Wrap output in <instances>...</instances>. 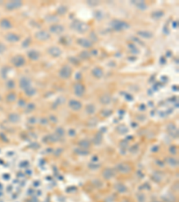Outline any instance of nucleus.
<instances>
[{"label":"nucleus","instance_id":"nucleus-34","mask_svg":"<svg viewBox=\"0 0 179 202\" xmlns=\"http://www.w3.org/2000/svg\"><path fill=\"white\" fill-rule=\"evenodd\" d=\"M31 41H32V39H31V37H28L23 42V44H22V46H23V48H27L28 46H30V44H31Z\"/></svg>","mask_w":179,"mask_h":202},{"label":"nucleus","instance_id":"nucleus-29","mask_svg":"<svg viewBox=\"0 0 179 202\" xmlns=\"http://www.w3.org/2000/svg\"><path fill=\"white\" fill-rule=\"evenodd\" d=\"M86 111L89 114H93L94 112H95V106H94L93 104H89L87 105L86 107Z\"/></svg>","mask_w":179,"mask_h":202},{"label":"nucleus","instance_id":"nucleus-24","mask_svg":"<svg viewBox=\"0 0 179 202\" xmlns=\"http://www.w3.org/2000/svg\"><path fill=\"white\" fill-rule=\"evenodd\" d=\"M166 161L172 167H176V166H177V164H178V162H177V160L176 158L168 157V158H166Z\"/></svg>","mask_w":179,"mask_h":202},{"label":"nucleus","instance_id":"nucleus-5","mask_svg":"<svg viewBox=\"0 0 179 202\" xmlns=\"http://www.w3.org/2000/svg\"><path fill=\"white\" fill-rule=\"evenodd\" d=\"M11 63L15 68H22L25 65V59L22 55H16V56L13 57L11 59Z\"/></svg>","mask_w":179,"mask_h":202},{"label":"nucleus","instance_id":"nucleus-40","mask_svg":"<svg viewBox=\"0 0 179 202\" xmlns=\"http://www.w3.org/2000/svg\"><path fill=\"white\" fill-rule=\"evenodd\" d=\"M169 151H170V153L172 154H176V146H171L170 148H169Z\"/></svg>","mask_w":179,"mask_h":202},{"label":"nucleus","instance_id":"nucleus-15","mask_svg":"<svg viewBox=\"0 0 179 202\" xmlns=\"http://www.w3.org/2000/svg\"><path fill=\"white\" fill-rule=\"evenodd\" d=\"M28 57H29V59L32 61H37L40 58V54L36 50H31L28 51Z\"/></svg>","mask_w":179,"mask_h":202},{"label":"nucleus","instance_id":"nucleus-23","mask_svg":"<svg viewBox=\"0 0 179 202\" xmlns=\"http://www.w3.org/2000/svg\"><path fill=\"white\" fill-rule=\"evenodd\" d=\"M8 119L11 122L15 123V122H18L19 121H20V116L16 113H11V114H9Z\"/></svg>","mask_w":179,"mask_h":202},{"label":"nucleus","instance_id":"nucleus-12","mask_svg":"<svg viewBox=\"0 0 179 202\" xmlns=\"http://www.w3.org/2000/svg\"><path fill=\"white\" fill-rule=\"evenodd\" d=\"M77 43L81 46L82 48H85V49H89L92 47V41L91 40L85 39V38H80L77 40Z\"/></svg>","mask_w":179,"mask_h":202},{"label":"nucleus","instance_id":"nucleus-22","mask_svg":"<svg viewBox=\"0 0 179 202\" xmlns=\"http://www.w3.org/2000/svg\"><path fill=\"white\" fill-rule=\"evenodd\" d=\"M24 93H25V94H26L27 96L32 97V96H33V95L36 94L37 90L35 89V87H33V86L32 85V86H30L29 88L25 89V90H24Z\"/></svg>","mask_w":179,"mask_h":202},{"label":"nucleus","instance_id":"nucleus-10","mask_svg":"<svg viewBox=\"0 0 179 202\" xmlns=\"http://www.w3.org/2000/svg\"><path fill=\"white\" fill-rule=\"evenodd\" d=\"M64 31V27L58 23H54L49 27V32L54 34H60Z\"/></svg>","mask_w":179,"mask_h":202},{"label":"nucleus","instance_id":"nucleus-26","mask_svg":"<svg viewBox=\"0 0 179 202\" xmlns=\"http://www.w3.org/2000/svg\"><path fill=\"white\" fill-rule=\"evenodd\" d=\"M163 15H164V12H163V11H160V10L155 11V12L152 13V17L155 18V19H158V18H161Z\"/></svg>","mask_w":179,"mask_h":202},{"label":"nucleus","instance_id":"nucleus-4","mask_svg":"<svg viewBox=\"0 0 179 202\" xmlns=\"http://www.w3.org/2000/svg\"><path fill=\"white\" fill-rule=\"evenodd\" d=\"M23 6V2L20 1V0H14V1H8L7 3H5V7L6 10L8 11H13V10H16V9H19Z\"/></svg>","mask_w":179,"mask_h":202},{"label":"nucleus","instance_id":"nucleus-18","mask_svg":"<svg viewBox=\"0 0 179 202\" xmlns=\"http://www.w3.org/2000/svg\"><path fill=\"white\" fill-rule=\"evenodd\" d=\"M91 74L96 78H101L103 77V75H104V72H103V69L101 68L96 67L91 70Z\"/></svg>","mask_w":179,"mask_h":202},{"label":"nucleus","instance_id":"nucleus-37","mask_svg":"<svg viewBox=\"0 0 179 202\" xmlns=\"http://www.w3.org/2000/svg\"><path fill=\"white\" fill-rule=\"evenodd\" d=\"M46 18H50V20H49V22H50V23H55V22H58V17H55V16H53V15H49L48 17H46Z\"/></svg>","mask_w":179,"mask_h":202},{"label":"nucleus","instance_id":"nucleus-21","mask_svg":"<svg viewBox=\"0 0 179 202\" xmlns=\"http://www.w3.org/2000/svg\"><path fill=\"white\" fill-rule=\"evenodd\" d=\"M99 101H100V103H103V104H108L110 103L111 102V97L109 94H102L99 98Z\"/></svg>","mask_w":179,"mask_h":202},{"label":"nucleus","instance_id":"nucleus-43","mask_svg":"<svg viewBox=\"0 0 179 202\" xmlns=\"http://www.w3.org/2000/svg\"><path fill=\"white\" fill-rule=\"evenodd\" d=\"M91 53H93L94 55H96V54H98V50H92Z\"/></svg>","mask_w":179,"mask_h":202},{"label":"nucleus","instance_id":"nucleus-44","mask_svg":"<svg viewBox=\"0 0 179 202\" xmlns=\"http://www.w3.org/2000/svg\"><path fill=\"white\" fill-rule=\"evenodd\" d=\"M1 99H2V98H1V96H0V101H1Z\"/></svg>","mask_w":179,"mask_h":202},{"label":"nucleus","instance_id":"nucleus-35","mask_svg":"<svg viewBox=\"0 0 179 202\" xmlns=\"http://www.w3.org/2000/svg\"><path fill=\"white\" fill-rule=\"evenodd\" d=\"M5 51H6V46L2 42H0V54H3Z\"/></svg>","mask_w":179,"mask_h":202},{"label":"nucleus","instance_id":"nucleus-30","mask_svg":"<svg viewBox=\"0 0 179 202\" xmlns=\"http://www.w3.org/2000/svg\"><path fill=\"white\" fill-rule=\"evenodd\" d=\"M67 12V6H59L58 8V13L59 14H61V15L64 14Z\"/></svg>","mask_w":179,"mask_h":202},{"label":"nucleus","instance_id":"nucleus-38","mask_svg":"<svg viewBox=\"0 0 179 202\" xmlns=\"http://www.w3.org/2000/svg\"><path fill=\"white\" fill-rule=\"evenodd\" d=\"M56 133H58V134L59 135V137H63L64 134V131L63 128H56Z\"/></svg>","mask_w":179,"mask_h":202},{"label":"nucleus","instance_id":"nucleus-25","mask_svg":"<svg viewBox=\"0 0 179 202\" xmlns=\"http://www.w3.org/2000/svg\"><path fill=\"white\" fill-rule=\"evenodd\" d=\"M79 145L81 146V148H90L91 143H90V141L87 140V139H83V140L80 141Z\"/></svg>","mask_w":179,"mask_h":202},{"label":"nucleus","instance_id":"nucleus-16","mask_svg":"<svg viewBox=\"0 0 179 202\" xmlns=\"http://www.w3.org/2000/svg\"><path fill=\"white\" fill-rule=\"evenodd\" d=\"M137 35L139 36V37L143 38V39H152V38L153 37V33H152V32L145 31V30L137 32Z\"/></svg>","mask_w":179,"mask_h":202},{"label":"nucleus","instance_id":"nucleus-17","mask_svg":"<svg viewBox=\"0 0 179 202\" xmlns=\"http://www.w3.org/2000/svg\"><path fill=\"white\" fill-rule=\"evenodd\" d=\"M0 27L4 30H9L13 27V24H12L10 20L5 18V19H2L1 21H0Z\"/></svg>","mask_w":179,"mask_h":202},{"label":"nucleus","instance_id":"nucleus-36","mask_svg":"<svg viewBox=\"0 0 179 202\" xmlns=\"http://www.w3.org/2000/svg\"><path fill=\"white\" fill-rule=\"evenodd\" d=\"M27 112H32V111H33V110L35 109V104L34 103H29L27 105Z\"/></svg>","mask_w":179,"mask_h":202},{"label":"nucleus","instance_id":"nucleus-7","mask_svg":"<svg viewBox=\"0 0 179 202\" xmlns=\"http://www.w3.org/2000/svg\"><path fill=\"white\" fill-rule=\"evenodd\" d=\"M35 38L41 41H48L50 39V33L47 31H39L35 33Z\"/></svg>","mask_w":179,"mask_h":202},{"label":"nucleus","instance_id":"nucleus-28","mask_svg":"<svg viewBox=\"0 0 179 202\" xmlns=\"http://www.w3.org/2000/svg\"><path fill=\"white\" fill-rule=\"evenodd\" d=\"M117 131L120 134H125V133H126L128 131V128L124 125H120L119 127H117Z\"/></svg>","mask_w":179,"mask_h":202},{"label":"nucleus","instance_id":"nucleus-2","mask_svg":"<svg viewBox=\"0 0 179 202\" xmlns=\"http://www.w3.org/2000/svg\"><path fill=\"white\" fill-rule=\"evenodd\" d=\"M71 28L79 33H84L89 30V25L86 23L80 21H73L71 23Z\"/></svg>","mask_w":179,"mask_h":202},{"label":"nucleus","instance_id":"nucleus-32","mask_svg":"<svg viewBox=\"0 0 179 202\" xmlns=\"http://www.w3.org/2000/svg\"><path fill=\"white\" fill-rule=\"evenodd\" d=\"M6 86L7 88L9 89H14L15 87V83L14 80H8L7 83H6Z\"/></svg>","mask_w":179,"mask_h":202},{"label":"nucleus","instance_id":"nucleus-19","mask_svg":"<svg viewBox=\"0 0 179 202\" xmlns=\"http://www.w3.org/2000/svg\"><path fill=\"white\" fill-rule=\"evenodd\" d=\"M103 177H104L105 179L108 180V179H111L115 176V172L113 171L112 169H109V168H107L105 169L104 171H103V173H102Z\"/></svg>","mask_w":179,"mask_h":202},{"label":"nucleus","instance_id":"nucleus-13","mask_svg":"<svg viewBox=\"0 0 179 202\" xmlns=\"http://www.w3.org/2000/svg\"><path fill=\"white\" fill-rule=\"evenodd\" d=\"M69 107L73 110V111H80L82 109V103L77 100H70L68 103Z\"/></svg>","mask_w":179,"mask_h":202},{"label":"nucleus","instance_id":"nucleus-11","mask_svg":"<svg viewBox=\"0 0 179 202\" xmlns=\"http://www.w3.org/2000/svg\"><path fill=\"white\" fill-rule=\"evenodd\" d=\"M5 41H7L8 42H11V43H14V42H18L19 41H20V36H19L18 34L16 33H14V32H8L5 35Z\"/></svg>","mask_w":179,"mask_h":202},{"label":"nucleus","instance_id":"nucleus-31","mask_svg":"<svg viewBox=\"0 0 179 202\" xmlns=\"http://www.w3.org/2000/svg\"><path fill=\"white\" fill-rule=\"evenodd\" d=\"M80 57L83 59H88L91 57V53L89 51H82L80 54Z\"/></svg>","mask_w":179,"mask_h":202},{"label":"nucleus","instance_id":"nucleus-1","mask_svg":"<svg viewBox=\"0 0 179 202\" xmlns=\"http://www.w3.org/2000/svg\"><path fill=\"white\" fill-rule=\"evenodd\" d=\"M110 26L115 31H125V30H128L130 28V24L127 22L122 21V20H117V19L112 20L110 22Z\"/></svg>","mask_w":179,"mask_h":202},{"label":"nucleus","instance_id":"nucleus-6","mask_svg":"<svg viewBox=\"0 0 179 202\" xmlns=\"http://www.w3.org/2000/svg\"><path fill=\"white\" fill-rule=\"evenodd\" d=\"M73 92H74V94L77 97H82L84 93H85V87H84V85L81 84V83H76V84L73 85Z\"/></svg>","mask_w":179,"mask_h":202},{"label":"nucleus","instance_id":"nucleus-27","mask_svg":"<svg viewBox=\"0 0 179 202\" xmlns=\"http://www.w3.org/2000/svg\"><path fill=\"white\" fill-rule=\"evenodd\" d=\"M16 99V95L14 93H10V94H8L7 96H6V100H7V102L9 103H12V102H14Z\"/></svg>","mask_w":179,"mask_h":202},{"label":"nucleus","instance_id":"nucleus-9","mask_svg":"<svg viewBox=\"0 0 179 202\" xmlns=\"http://www.w3.org/2000/svg\"><path fill=\"white\" fill-rule=\"evenodd\" d=\"M19 86H20L21 89H23V91L27 88H29L30 86H32V81L30 78H28L26 77H23L20 81H19Z\"/></svg>","mask_w":179,"mask_h":202},{"label":"nucleus","instance_id":"nucleus-33","mask_svg":"<svg viewBox=\"0 0 179 202\" xmlns=\"http://www.w3.org/2000/svg\"><path fill=\"white\" fill-rule=\"evenodd\" d=\"M116 189H117L118 191H120V192H125V191H126V187L125 185H123V184H121V183H119V184H117V185L116 186Z\"/></svg>","mask_w":179,"mask_h":202},{"label":"nucleus","instance_id":"nucleus-8","mask_svg":"<svg viewBox=\"0 0 179 202\" xmlns=\"http://www.w3.org/2000/svg\"><path fill=\"white\" fill-rule=\"evenodd\" d=\"M48 53L53 58H58L62 55V50L58 46H51L48 49Z\"/></svg>","mask_w":179,"mask_h":202},{"label":"nucleus","instance_id":"nucleus-41","mask_svg":"<svg viewBox=\"0 0 179 202\" xmlns=\"http://www.w3.org/2000/svg\"><path fill=\"white\" fill-rule=\"evenodd\" d=\"M89 4H90V5H91V6H93V5L97 6V5L99 4V2H96V1H95V2H93V1H90V2H89Z\"/></svg>","mask_w":179,"mask_h":202},{"label":"nucleus","instance_id":"nucleus-3","mask_svg":"<svg viewBox=\"0 0 179 202\" xmlns=\"http://www.w3.org/2000/svg\"><path fill=\"white\" fill-rule=\"evenodd\" d=\"M72 72H73V70H72V68H71L70 66H68V65H64V66L60 68V70H59V72H58V75H59V77H60L61 78H63V79H67V78H69V77H71Z\"/></svg>","mask_w":179,"mask_h":202},{"label":"nucleus","instance_id":"nucleus-39","mask_svg":"<svg viewBox=\"0 0 179 202\" xmlns=\"http://www.w3.org/2000/svg\"><path fill=\"white\" fill-rule=\"evenodd\" d=\"M90 37L93 41H98V38H96L97 36L95 35V32H91V33L90 34Z\"/></svg>","mask_w":179,"mask_h":202},{"label":"nucleus","instance_id":"nucleus-14","mask_svg":"<svg viewBox=\"0 0 179 202\" xmlns=\"http://www.w3.org/2000/svg\"><path fill=\"white\" fill-rule=\"evenodd\" d=\"M117 169L119 172H122V173H127L131 171V167L129 166V164L125 163H121L117 164Z\"/></svg>","mask_w":179,"mask_h":202},{"label":"nucleus","instance_id":"nucleus-20","mask_svg":"<svg viewBox=\"0 0 179 202\" xmlns=\"http://www.w3.org/2000/svg\"><path fill=\"white\" fill-rule=\"evenodd\" d=\"M132 4H134L138 9H140V10H142V11L146 10L147 7H148V6L146 5V3L144 1H133Z\"/></svg>","mask_w":179,"mask_h":202},{"label":"nucleus","instance_id":"nucleus-42","mask_svg":"<svg viewBox=\"0 0 179 202\" xmlns=\"http://www.w3.org/2000/svg\"><path fill=\"white\" fill-rule=\"evenodd\" d=\"M173 27H174V28H177V22H174Z\"/></svg>","mask_w":179,"mask_h":202}]
</instances>
